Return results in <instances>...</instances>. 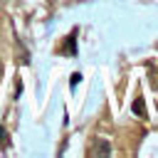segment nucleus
Instances as JSON below:
<instances>
[{
	"label": "nucleus",
	"instance_id": "1",
	"mask_svg": "<svg viewBox=\"0 0 158 158\" xmlns=\"http://www.w3.org/2000/svg\"><path fill=\"white\" fill-rule=\"evenodd\" d=\"M109 153H111L109 141H99V143L91 148V156H94V158H101V156H109Z\"/></svg>",
	"mask_w": 158,
	"mask_h": 158
},
{
	"label": "nucleus",
	"instance_id": "4",
	"mask_svg": "<svg viewBox=\"0 0 158 158\" xmlns=\"http://www.w3.org/2000/svg\"><path fill=\"white\" fill-rule=\"evenodd\" d=\"M2 72H5V67H2V59H0V77H2Z\"/></svg>",
	"mask_w": 158,
	"mask_h": 158
},
{
	"label": "nucleus",
	"instance_id": "3",
	"mask_svg": "<svg viewBox=\"0 0 158 158\" xmlns=\"http://www.w3.org/2000/svg\"><path fill=\"white\" fill-rule=\"evenodd\" d=\"M74 37H77V30L72 32V37H67V47H64V52H69V54L77 52V47H74Z\"/></svg>",
	"mask_w": 158,
	"mask_h": 158
},
{
	"label": "nucleus",
	"instance_id": "5",
	"mask_svg": "<svg viewBox=\"0 0 158 158\" xmlns=\"http://www.w3.org/2000/svg\"><path fill=\"white\" fill-rule=\"evenodd\" d=\"M2 138H5V131H2V128H0V141H2Z\"/></svg>",
	"mask_w": 158,
	"mask_h": 158
},
{
	"label": "nucleus",
	"instance_id": "2",
	"mask_svg": "<svg viewBox=\"0 0 158 158\" xmlns=\"http://www.w3.org/2000/svg\"><path fill=\"white\" fill-rule=\"evenodd\" d=\"M131 109H133V114H138V116H143V114H146V106H143V99H136V101L131 104Z\"/></svg>",
	"mask_w": 158,
	"mask_h": 158
}]
</instances>
